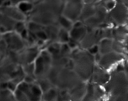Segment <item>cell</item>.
Wrapping results in <instances>:
<instances>
[{"label":"cell","mask_w":128,"mask_h":101,"mask_svg":"<svg viewBox=\"0 0 128 101\" xmlns=\"http://www.w3.org/2000/svg\"><path fill=\"white\" fill-rule=\"evenodd\" d=\"M58 89L52 87L46 92L43 93L42 95V100L43 101H57L58 97Z\"/></svg>","instance_id":"obj_13"},{"label":"cell","mask_w":128,"mask_h":101,"mask_svg":"<svg viewBox=\"0 0 128 101\" xmlns=\"http://www.w3.org/2000/svg\"><path fill=\"white\" fill-rule=\"evenodd\" d=\"M13 94L18 101H41L43 95L36 82L28 84L24 81L18 86Z\"/></svg>","instance_id":"obj_3"},{"label":"cell","mask_w":128,"mask_h":101,"mask_svg":"<svg viewBox=\"0 0 128 101\" xmlns=\"http://www.w3.org/2000/svg\"><path fill=\"white\" fill-rule=\"evenodd\" d=\"M99 52L101 55H104L112 52L113 42L111 38H102L99 43Z\"/></svg>","instance_id":"obj_11"},{"label":"cell","mask_w":128,"mask_h":101,"mask_svg":"<svg viewBox=\"0 0 128 101\" xmlns=\"http://www.w3.org/2000/svg\"><path fill=\"white\" fill-rule=\"evenodd\" d=\"M52 56L47 50L40 52L34 63V76L36 79H48L50 71L52 67Z\"/></svg>","instance_id":"obj_4"},{"label":"cell","mask_w":128,"mask_h":101,"mask_svg":"<svg viewBox=\"0 0 128 101\" xmlns=\"http://www.w3.org/2000/svg\"><path fill=\"white\" fill-rule=\"evenodd\" d=\"M4 1H0V7H1V6H2V5H3L4 4Z\"/></svg>","instance_id":"obj_19"},{"label":"cell","mask_w":128,"mask_h":101,"mask_svg":"<svg viewBox=\"0 0 128 101\" xmlns=\"http://www.w3.org/2000/svg\"><path fill=\"white\" fill-rule=\"evenodd\" d=\"M0 12L16 22H26L27 16L21 11L18 6H2L0 7Z\"/></svg>","instance_id":"obj_7"},{"label":"cell","mask_w":128,"mask_h":101,"mask_svg":"<svg viewBox=\"0 0 128 101\" xmlns=\"http://www.w3.org/2000/svg\"><path fill=\"white\" fill-rule=\"evenodd\" d=\"M115 1H108V2H106V5H105V8L107 9L110 10V11H112L114 8L115 7Z\"/></svg>","instance_id":"obj_18"},{"label":"cell","mask_w":128,"mask_h":101,"mask_svg":"<svg viewBox=\"0 0 128 101\" xmlns=\"http://www.w3.org/2000/svg\"><path fill=\"white\" fill-rule=\"evenodd\" d=\"M70 40V32L61 28L58 37V42L61 44H68Z\"/></svg>","instance_id":"obj_17"},{"label":"cell","mask_w":128,"mask_h":101,"mask_svg":"<svg viewBox=\"0 0 128 101\" xmlns=\"http://www.w3.org/2000/svg\"><path fill=\"white\" fill-rule=\"evenodd\" d=\"M119 57H120V54H118L116 52L112 51L110 53L103 55L101 61L99 62V65H100V66L103 68H108L119 61Z\"/></svg>","instance_id":"obj_10"},{"label":"cell","mask_w":128,"mask_h":101,"mask_svg":"<svg viewBox=\"0 0 128 101\" xmlns=\"http://www.w3.org/2000/svg\"><path fill=\"white\" fill-rule=\"evenodd\" d=\"M1 37L4 40L8 49L10 51L20 52L26 48V44L27 42L19 34L14 31L6 34Z\"/></svg>","instance_id":"obj_6"},{"label":"cell","mask_w":128,"mask_h":101,"mask_svg":"<svg viewBox=\"0 0 128 101\" xmlns=\"http://www.w3.org/2000/svg\"><path fill=\"white\" fill-rule=\"evenodd\" d=\"M0 101H18L13 92L8 89H0Z\"/></svg>","instance_id":"obj_14"},{"label":"cell","mask_w":128,"mask_h":101,"mask_svg":"<svg viewBox=\"0 0 128 101\" xmlns=\"http://www.w3.org/2000/svg\"><path fill=\"white\" fill-rule=\"evenodd\" d=\"M72 69L83 82L87 81L94 70V57L88 51H78L71 59Z\"/></svg>","instance_id":"obj_2"},{"label":"cell","mask_w":128,"mask_h":101,"mask_svg":"<svg viewBox=\"0 0 128 101\" xmlns=\"http://www.w3.org/2000/svg\"><path fill=\"white\" fill-rule=\"evenodd\" d=\"M88 33L87 27L84 24L80 21H77L74 24L73 27L70 31V39L76 42H81Z\"/></svg>","instance_id":"obj_8"},{"label":"cell","mask_w":128,"mask_h":101,"mask_svg":"<svg viewBox=\"0 0 128 101\" xmlns=\"http://www.w3.org/2000/svg\"><path fill=\"white\" fill-rule=\"evenodd\" d=\"M96 91L94 86H90L86 88V93L82 99V101H95Z\"/></svg>","instance_id":"obj_16"},{"label":"cell","mask_w":128,"mask_h":101,"mask_svg":"<svg viewBox=\"0 0 128 101\" xmlns=\"http://www.w3.org/2000/svg\"><path fill=\"white\" fill-rule=\"evenodd\" d=\"M16 21L0 12V36L13 32Z\"/></svg>","instance_id":"obj_9"},{"label":"cell","mask_w":128,"mask_h":101,"mask_svg":"<svg viewBox=\"0 0 128 101\" xmlns=\"http://www.w3.org/2000/svg\"><path fill=\"white\" fill-rule=\"evenodd\" d=\"M82 1H68L64 2L62 15L73 22L80 21L84 2Z\"/></svg>","instance_id":"obj_5"},{"label":"cell","mask_w":128,"mask_h":101,"mask_svg":"<svg viewBox=\"0 0 128 101\" xmlns=\"http://www.w3.org/2000/svg\"><path fill=\"white\" fill-rule=\"evenodd\" d=\"M44 26L40 24L35 22L34 21H30L28 23H26V28L28 31L31 33L36 34V32L44 29Z\"/></svg>","instance_id":"obj_15"},{"label":"cell","mask_w":128,"mask_h":101,"mask_svg":"<svg viewBox=\"0 0 128 101\" xmlns=\"http://www.w3.org/2000/svg\"><path fill=\"white\" fill-rule=\"evenodd\" d=\"M58 24V25L60 26L61 28L64 29L70 32L73 27L74 22H73L71 20L61 14L59 17Z\"/></svg>","instance_id":"obj_12"},{"label":"cell","mask_w":128,"mask_h":101,"mask_svg":"<svg viewBox=\"0 0 128 101\" xmlns=\"http://www.w3.org/2000/svg\"><path fill=\"white\" fill-rule=\"evenodd\" d=\"M61 1H43L35 4L30 12V20L46 26L58 23L62 14L64 2Z\"/></svg>","instance_id":"obj_1"}]
</instances>
